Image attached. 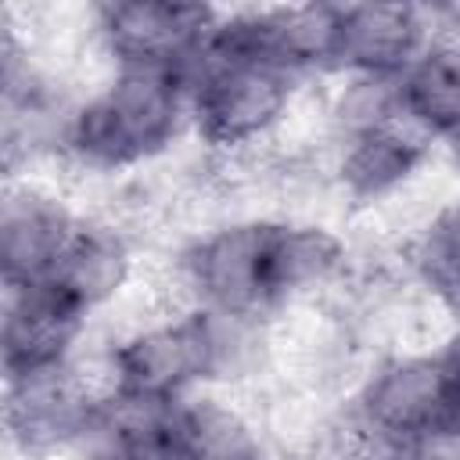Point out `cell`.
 <instances>
[{"instance_id":"obj_1","label":"cell","mask_w":460,"mask_h":460,"mask_svg":"<svg viewBox=\"0 0 460 460\" xmlns=\"http://www.w3.org/2000/svg\"><path fill=\"white\" fill-rule=\"evenodd\" d=\"M345 259L341 241L309 223L244 219L198 237L183 252V277L201 309L237 323L323 284Z\"/></svg>"},{"instance_id":"obj_2","label":"cell","mask_w":460,"mask_h":460,"mask_svg":"<svg viewBox=\"0 0 460 460\" xmlns=\"http://www.w3.org/2000/svg\"><path fill=\"white\" fill-rule=\"evenodd\" d=\"M183 122H190L183 75L115 68L108 86L68 111L61 147L86 169H129L162 155Z\"/></svg>"},{"instance_id":"obj_3","label":"cell","mask_w":460,"mask_h":460,"mask_svg":"<svg viewBox=\"0 0 460 460\" xmlns=\"http://www.w3.org/2000/svg\"><path fill=\"white\" fill-rule=\"evenodd\" d=\"M248 323L194 305L190 313L144 327L111 349L108 392L129 402L172 406L230 363V334Z\"/></svg>"},{"instance_id":"obj_4","label":"cell","mask_w":460,"mask_h":460,"mask_svg":"<svg viewBox=\"0 0 460 460\" xmlns=\"http://www.w3.org/2000/svg\"><path fill=\"white\" fill-rule=\"evenodd\" d=\"M187 90L198 137L208 147L234 151L266 137L288 115L295 75L262 61L205 50L187 75Z\"/></svg>"},{"instance_id":"obj_5","label":"cell","mask_w":460,"mask_h":460,"mask_svg":"<svg viewBox=\"0 0 460 460\" xmlns=\"http://www.w3.org/2000/svg\"><path fill=\"white\" fill-rule=\"evenodd\" d=\"M341 4H288L219 14L205 50L223 58H248L288 75L338 68Z\"/></svg>"},{"instance_id":"obj_6","label":"cell","mask_w":460,"mask_h":460,"mask_svg":"<svg viewBox=\"0 0 460 460\" xmlns=\"http://www.w3.org/2000/svg\"><path fill=\"white\" fill-rule=\"evenodd\" d=\"M97 36L115 68H151L190 75L205 43L219 22L208 4H172V0H126L93 7Z\"/></svg>"},{"instance_id":"obj_7","label":"cell","mask_w":460,"mask_h":460,"mask_svg":"<svg viewBox=\"0 0 460 460\" xmlns=\"http://www.w3.org/2000/svg\"><path fill=\"white\" fill-rule=\"evenodd\" d=\"M352 417L367 442L402 446L460 417V399L438 352L399 356L367 377Z\"/></svg>"},{"instance_id":"obj_8","label":"cell","mask_w":460,"mask_h":460,"mask_svg":"<svg viewBox=\"0 0 460 460\" xmlns=\"http://www.w3.org/2000/svg\"><path fill=\"white\" fill-rule=\"evenodd\" d=\"M86 309L54 284H29L4 291L0 363L4 381L61 370L72 363L75 341L86 331Z\"/></svg>"},{"instance_id":"obj_9","label":"cell","mask_w":460,"mask_h":460,"mask_svg":"<svg viewBox=\"0 0 460 460\" xmlns=\"http://www.w3.org/2000/svg\"><path fill=\"white\" fill-rule=\"evenodd\" d=\"M435 40V18L417 4H341L338 68L352 79L395 83Z\"/></svg>"},{"instance_id":"obj_10","label":"cell","mask_w":460,"mask_h":460,"mask_svg":"<svg viewBox=\"0 0 460 460\" xmlns=\"http://www.w3.org/2000/svg\"><path fill=\"white\" fill-rule=\"evenodd\" d=\"M7 402H4V424L18 449L25 453H50L58 446L79 442L90 435L97 402L93 395L68 367L4 381Z\"/></svg>"},{"instance_id":"obj_11","label":"cell","mask_w":460,"mask_h":460,"mask_svg":"<svg viewBox=\"0 0 460 460\" xmlns=\"http://www.w3.org/2000/svg\"><path fill=\"white\" fill-rule=\"evenodd\" d=\"M79 219L47 190L36 187H14L4 198L0 208V277L7 288H29L43 284L68 237L75 234Z\"/></svg>"},{"instance_id":"obj_12","label":"cell","mask_w":460,"mask_h":460,"mask_svg":"<svg viewBox=\"0 0 460 460\" xmlns=\"http://www.w3.org/2000/svg\"><path fill=\"white\" fill-rule=\"evenodd\" d=\"M431 144L435 140L428 133H420L395 108L374 122H363V126L341 133L338 180L352 198L374 201V198L402 187L420 169Z\"/></svg>"},{"instance_id":"obj_13","label":"cell","mask_w":460,"mask_h":460,"mask_svg":"<svg viewBox=\"0 0 460 460\" xmlns=\"http://www.w3.org/2000/svg\"><path fill=\"white\" fill-rule=\"evenodd\" d=\"M165 460H266L259 431L234 406L212 395H187L162 420Z\"/></svg>"},{"instance_id":"obj_14","label":"cell","mask_w":460,"mask_h":460,"mask_svg":"<svg viewBox=\"0 0 460 460\" xmlns=\"http://www.w3.org/2000/svg\"><path fill=\"white\" fill-rule=\"evenodd\" d=\"M395 104L431 140H460V36L435 32L428 50L395 79Z\"/></svg>"},{"instance_id":"obj_15","label":"cell","mask_w":460,"mask_h":460,"mask_svg":"<svg viewBox=\"0 0 460 460\" xmlns=\"http://www.w3.org/2000/svg\"><path fill=\"white\" fill-rule=\"evenodd\" d=\"M129 244L115 226L79 219L47 284H54L86 313H93L122 291V284L129 280Z\"/></svg>"},{"instance_id":"obj_16","label":"cell","mask_w":460,"mask_h":460,"mask_svg":"<svg viewBox=\"0 0 460 460\" xmlns=\"http://www.w3.org/2000/svg\"><path fill=\"white\" fill-rule=\"evenodd\" d=\"M413 266L420 280L460 316V198H453L420 234Z\"/></svg>"},{"instance_id":"obj_17","label":"cell","mask_w":460,"mask_h":460,"mask_svg":"<svg viewBox=\"0 0 460 460\" xmlns=\"http://www.w3.org/2000/svg\"><path fill=\"white\" fill-rule=\"evenodd\" d=\"M363 460H460V417L402 446H377L363 438Z\"/></svg>"},{"instance_id":"obj_18","label":"cell","mask_w":460,"mask_h":460,"mask_svg":"<svg viewBox=\"0 0 460 460\" xmlns=\"http://www.w3.org/2000/svg\"><path fill=\"white\" fill-rule=\"evenodd\" d=\"M438 356H442V363H446V370H449V381H453V388H456V399H460V327L449 334V341L438 349Z\"/></svg>"},{"instance_id":"obj_19","label":"cell","mask_w":460,"mask_h":460,"mask_svg":"<svg viewBox=\"0 0 460 460\" xmlns=\"http://www.w3.org/2000/svg\"><path fill=\"white\" fill-rule=\"evenodd\" d=\"M449 147H453V158H456V169H460V140H456V144H449Z\"/></svg>"}]
</instances>
